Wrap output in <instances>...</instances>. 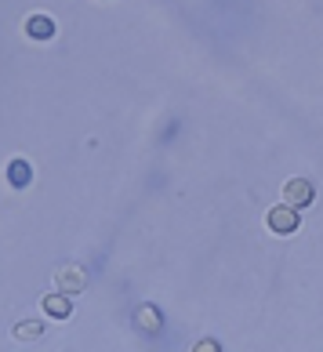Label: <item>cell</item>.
Instances as JSON below:
<instances>
[{"label":"cell","mask_w":323,"mask_h":352,"mask_svg":"<svg viewBox=\"0 0 323 352\" xmlns=\"http://www.w3.org/2000/svg\"><path fill=\"white\" fill-rule=\"evenodd\" d=\"M55 283H58V291L62 294H80L84 287H87V272L80 269V265H58V272H55Z\"/></svg>","instance_id":"6da1fadb"},{"label":"cell","mask_w":323,"mask_h":352,"mask_svg":"<svg viewBox=\"0 0 323 352\" xmlns=\"http://www.w3.org/2000/svg\"><path fill=\"white\" fill-rule=\"evenodd\" d=\"M313 197H316V189H313V182H305V178H291L287 189H283V204L294 207V211H298V207H309Z\"/></svg>","instance_id":"7a4b0ae2"},{"label":"cell","mask_w":323,"mask_h":352,"mask_svg":"<svg viewBox=\"0 0 323 352\" xmlns=\"http://www.w3.org/2000/svg\"><path fill=\"white\" fill-rule=\"evenodd\" d=\"M265 221L273 232H280V236H291V232L298 229V211H294V207H273Z\"/></svg>","instance_id":"3957f363"},{"label":"cell","mask_w":323,"mask_h":352,"mask_svg":"<svg viewBox=\"0 0 323 352\" xmlns=\"http://www.w3.org/2000/svg\"><path fill=\"white\" fill-rule=\"evenodd\" d=\"M135 323H138V327L146 331V334H157V331L164 327V316H160V309H157V305H149V302H146V305H138V309H135Z\"/></svg>","instance_id":"277c9868"},{"label":"cell","mask_w":323,"mask_h":352,"mask_svg":"<svg viewBox=\"0 0 323 352\" xmlns=\"http://www.w3.org/2000/svg\"><path fill=\"white\" fill-rule=\"evenodd\" d=\"M41 305H44V312H47L51 320H66L69 312H73V298L58 291V294H44V302H41Z\"/></svg>","instance_id":"5b68a950"},{"label":"cell","mask_w":323,"mask_h":352,"mask_svg":"<svg viewBox=\"0 0 323 352\" xmlns=\"http://www.w3.org/2000/svg\"><path fill=\"white\" fill-rule=\"evenodd\" d=\"M25 33H30L33 41H51V36H55V22H51L47 15H33L30 22H25Z\"/></svg>","instance_id":"8992f818"},{"label":"cell","mask_w":323,"mask_h":352,"mask_svg":"<svg viewBox=\"0 0 323 352\" xmlns=\"http://www.w3.org/2000/svg\"><path fill=\"white\" fill-rule=\"evenodd\" d=\"M44 334V323L41 320H22L11 327V338H19V342H33V338H41Z\"/></svg>","instance_id":"52a82bcc"},{"label":"cell","mask_w":323,"mask_h":352,"mask_svg":"<svg viewBox=\"0 0 323 352\" xmlns=\"http://www.w3.org/2000/svg\"><path fill=\"white\" fill-rule=\"evenodd\" d=\"M8 182H11L15 189L30 186V164H25V160H11V164H8Z\"/></svg>","instance_id":"ba28073f"},{"label":"cell","mask_w":323,"mask_h":352,"mask_svg":"<svg viewBox=\"0 0 323 352\" xmlns=\"http://www.w3.org/2000/svg\"><path fill=\"white\" fill-rule=\"evenodd\" d=\"M189 352H222V345H218V342H214V338H200V342H197V345H192Z\"/></svg>","instance_id":"9c48e42d"}]
</instances>
